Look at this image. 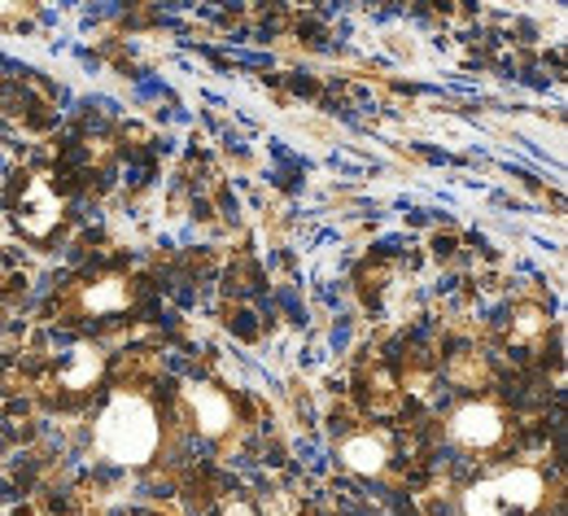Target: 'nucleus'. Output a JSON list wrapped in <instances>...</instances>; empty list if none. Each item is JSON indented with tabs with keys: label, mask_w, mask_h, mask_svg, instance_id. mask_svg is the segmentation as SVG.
Instances as JSON below:
<instances>
[{
	"label": "nucleus",
	"mask_w": 568,
	"mask_h": 516,
	"mask_svg": "<svg viewBox=\"0 0 568 516\" xmlns=\"http://www.w3.org/2000/svg\"><path fill=\"white\" fill-rule=\"evenodd\" d=\"M14 219H18V228H23L32 241L53 236L58 223H62V197H58V188H53L45 175H27V180L18 184Z\"/></svg>",
	"instance_id": "7ed1b4c3"
},
{
	"label": "nucleus",
	"mask_w": 568,
	"mask_h": 516,
	"mask_svg": "<svg viewBox=\"0 0 568 516\" xmlns=\"http://www.w3.org/2000/svg\"><path fill=\"white\" fill-rule=\"evenodd\" d=\"M193 407L201 411V429H206V433H219V429H227V420H232V407H227L214 390H193Z\"/></svg>",
	"instance_id": "0eeeda50"
},
{
	"label": "nucleus",
	"mask_w": 568,
	"mask_h": 516,
	"mask_svg": "<svg viewBox=\"0 0 568 516\" xmlns=\"http://www.w3.org/2000/svg\"><path fill=\"white\" fill-rule=\"evenodd\" d=\"M84 307H88L92 316L123 311V307H127V285H123V281H97V285L84 294Z\"/></svg>",
	"instance_id": "423d86ee"
},
{
	"label": "nucleus",
	"mask_w": 568,
	"mask_h": 516,
	"mask_svg": "<svg viewBox=\"0 0 568 516\" xmlns=\"http://www.w3.org/2000/svg\"><path fill=\"white\" fill-rule=\"evenodd\" d=\"M342 459L355 468V472H381L390 451H385V438L381 433H355L342 442Z\"/></svg>",
	"instance_id": "39448f33"
},
{
	"label": "nucleus",
	"mask_w": 568,
	"mask_h": 516,
	"mask_svg": "<svg viewBox=\"0 0 568 516\" xmlns=\"http://www.w3.org/2000/svg\"><path fill=\"white\" fill-rule=\"evenodd\" d=\"M546 494L542 472L533 468H507L498 477H485L477 486H468L464 494V512L468 516H529Z\"/></svg>",
	"instance_id": "f03ea898"
},
{
	"label": "nucleus",
	"mask_w": 568,
	"mask_h": 516,
	"mask_svg": "<svg viewBox=\"0 0 568 516\" xmlns=\"http://www.w3.org/2000/svg\"><path fill=\"white\" fill-rule=\"evenodd\" d=\"M158 416L136 394H119L97 420V446L114 464H145L158 451Z\"/></svg>",
	"instance_id": "f257e3e1"
},
{
	"label": "nucleus",
	"mask_w": 568,
	"mask_h": 516,
	"mask_svg": "<svg viewBox=\"0 0 568 516\" xmlns=\"http://www.w3.org/2000/svg\"><path fill=\"white\" fill-rule=\"evenodd\" d=\"M97 372H101V355H97V351H88V346H79V351L71 355V368H66L62 377H66V385L84 390V385H92V381H97Z\"/></svg>",
	"instance_id": "6e6552de"
},
{
	"label": "nucleus",
	"mask_w": 568,
	"mask_h": 516,
	"mask_svg": "<svg viewBox=\"0 0 568 516\" xmlns=\"http://www.w3.org/2000/svg\"><path fill=\"white\" fill-rule=\"evenodd\" d=\"M507 425H503V411L494 403H464L455 416H450V438L472 446V451H485L494 442H503Z\"/></svg>",
	"instance_id": "20e7f679"
}]
</instances>
